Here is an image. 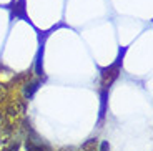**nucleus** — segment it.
<instances>
[{
  "mask_svg": "<svg viewBox=\"0 0 153 151\" xmlns=\"http://www.w3.org/2000/svg\"><path fill=\"white\" fill-rule=\"evenodd\" d=\"M27 151H50V150L45 144L37 143V141H33V140H28L27 141Z\"/></svg>",
  "mask_w": 153,
  "mask_h": 151,
  "instance_id": "nucleus-1",
  "label": "nucleus"
},
{
  "mask_svg": "<svg viewBox=\"0 0 153 151\" xmlns=\"http://www.w3.org/2000/svg\"><path fill=\"white\" fill-rule=\"evenodd\" d=\"M4 141H5V118L0 113V146H2Z\"/></svg>",
  "mask_w": 153,
  "mask_h": 151,
  "instance_id": "nucleus-2",
  "label": "nucleus"
},
{
  "mask_svg": "<svg viewBox=\"0 0 153 151\" xmlns=\"http://www.w3.org/2000/svg\"><path fill=\"white\" fill-rule=\"evenodd\" d=\"M37 88H38V83H32V85H30V88H27V90H25V95H27L28 98H30V96L33 95V91L37 90Z\"/></svg>",
  "mask_w": 153,
  "mask_h": 151,
  "instance_id": "nucleus-3",
  "label": "nucleus"
},
{
  "mask_svg": "<svg viewBox=\"0 0 153 151\" xmlns=\"http://www.w3.org/2000/svg\"><path fill=\"white\" fill-rule=\"evenodd\" d=\"M100 151H110V144H108L107 141H103L102 146H100Z\"/></svg>",
  "mask_w": 153,
  "mask_h": 151,
  "instance_id": "nucleus-4",
  "label": "nucleus"
}]
</instances>
